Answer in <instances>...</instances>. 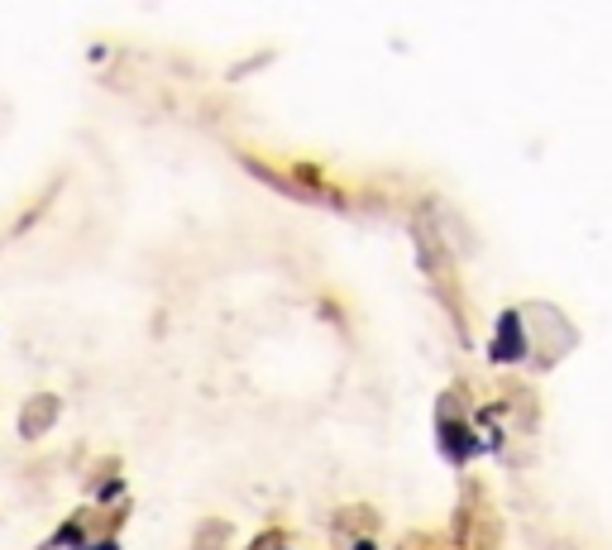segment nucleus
Returning <instances> with one entry per match:
<instances>
[{
  "instance_id": "f257e3e1",
  "label": "nucleus",
  "mask_w": 612,
  "mask_h": 550,
  "mask_svg": "<svg viewBox=\"0 0 612 550\" xmlns=\"http://www.w3.org/2000/svg\"><path fill=\"white\" fill-rule=\"evenodd\" d=\"M503 527H498V517H493V507L488 503H469L464 513H460V522H454V541H460V550H498V536Z\"/></svg>"
}]
</instances>
